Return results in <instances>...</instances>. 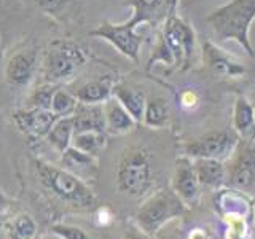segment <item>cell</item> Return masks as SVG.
Wrapping results in <instances>:
<instances>
[{
  "instance_id": "cell-17",
  "label": "cell",
  "mask_w": 255,
  "mask_h": 239,
  "mask_svg": "<svg viewBox=\"0 0 255 239\" xmlns=\"http://www.w3.org/2000/svg\"><path fill=\"white\" fill-rule=\"evenodd\" d=\"M112 96L122 104V106L129 112V115L135 120V123H142L143 110H145L147 96L140 88L134 85H128L125 82H120L114 85Z\"/></svg>"
},
{
  "instance_id": "cell-4",
  "label": "cell",
  "mask_w": 255,
  "mask_h": 239,
  "mask_svg": "<svg viewBox=\"0 0 255 239\" xmlns=\"http://www.w3.org/2000/svg\"><path fill=\"white\" fill-rule=\"evenodd\" d=\"M188 207L171 188L153 191L134 214L137 228L147 236H155L175 219L182 217Z\"/></svg>"
},
{
  "instance_id": "cell-10",
  "label": "cell",
  "mask_w": 255,
  "mask_h": 239,
  "mask_svg": "<svg viewBox=\"0 0 255 239\" xmlns=\"http://www.w3.org/2000/svg\"><path fill=\"white\" fill-rule=\"evenodd\" d=\"M171 190L180 198V201L187 207H195L201 199V185L195 172L193 159L187 155H182L175 159Z\"/></svg>"
},
{
  "instance_id": "cell-2",
  "label": "cell",
  "mask_w": 255,
  "mask_h": 239,
  "mask_svg": "<svg viewBox=\"0 0 255 239\" xmlns=\"http://www.w3.org/2000/svg\"><path fill=\"white\" fill-rule=\"evenodd\" d=\"M117 188L132 199H143L151 195L156 183V171L150 150L134 145L125 150L115 171Z\"/></svg>"
},
{
  "instance_id": "cell-31",
  "label": "cell",
  "mask_w": 255,
  "mask_h": 239,
  "mask_svg": "<svg viewBox=\"0 0 255 239\" xmlns=\"http://www.w3.org/2000/svg\"><path fill=\"white\" fill-rule=\"evenodd\" d=\"M187 239H215V235L206 227H196L190 231Z\"/></svg>"
},
{
  "instance_id": "cell-1",
  "label": "cell",
  "mask_w": 255,
  "mask_h": 239,
  "mask_svg": "<svg viewBox=\"0 0 255 239\" xmlns=\"http://www.w3.org/2000/svg\"><path fill=\"white\" fill-rule=\"evenodd\" d=\"M254 21L255 0H230L228 3L206 16L207 26L211 27L219 43L235 40L251 58L255 56L249 35Z\"/></svg>"
},
{
  "instance_id": "cell-12",
  "label": "cell",
  "mask_w": 255,
  "mask_h": 239,
  "mask_svg": "<svg viewBox=\"0 0 255 239\" xmlns=\"http://www.w3.org/2000/svg\"><path fill=\"white\" fill-rule=\"evenodd\" d=\"M179 0H125V5L132 8L129 22L132 26L140 24H158L175 14Z\"/></svg>"
},
{
  "instance_id": "cell-14",
  "label": "cell",
  "mask_w": 255,
  "mask_h": 239,
  "mask_svg": "<svg viewBox=\"0 0 255 239\" xmlns=\"http://www.w3.org/2000/svg\"><path fill=\"white\" fill-rule=\"evenodd\" d=\"M13 120L19 131L42 137L50 132L51 126L58 121L59 117L54 115L51 110H42V109H24L16 112Z\"/></svg>"
},
{
  "instance_id": "cell-19",
  "label": "cell",
  "mask_w": 255,
  "mask_h": 239,
  "mask_svg": "<svg viewBox=\"0 0 255 239\" xmlns=\"http://www.w3.org/2000/svg\"><path fill=\"white\" fill-rule=\"evenodd\" d=\"M61 164H62L61 167L77 175V177H80L82 180L94 177L96 169H98V163H96L94 156L83 153L82 150H78L72 145L61 153Z\"/></svg>"
},
{
  "instance_id": "cell-22",
  "label": "cell",
  "mask_w": 255,
  "mask_h": 239,
  "mask_svg": "<svg viewBox=\"0 0 255 239\" xmlns=\"http://www.w3.org/2000/svg\"><path fill=\"white\" fill-rule=\"evenodd\" d=\"M169 106L161 96H150L145 102V110H143V120L142 123L148 127L161 129L169 123Z\"/></svg>"
},
{
  "instance_id": "cell-29",
  "label": "cell",
  "mask_w": 255,
  "mask_h": 239,
  "mask_svg": "<svg viewBox=\"0 0 255 239\" xmlns=\"http://www.w3.org/2000/svg\"><path fill=\"white\" fill-rule=\"evenodd\" d=\"M179 104L183 110H193L199 106V94L191 88L183 90L179 94Z\"/></svg>"
},
{
  "instance_id": "cell-35",
  "label": "cell",
  "mask_w": 255,
  "mask_h": 239,
  "mask_svg": "<svg viewBox=\"0 0 255 239\" xmlns=\"http://www.w3.org/2000/svg\"><path fill=\"white\" fill-rule=\"evenodd\" d=\"M40 239H61L58 235H54V233H48V235H43Z\"/></svg>"
},
{
  "instance_id": "cell-36",
  "label": "cell",
  "mask_w": 255,
  "mask_h": 239,
  "mask_svg": "<svg viewBox=\"0 0 255 239\" xmlns=\"http://www.w3.org/2000/svg\"><path fill=\"white\" fill-rule=\"evenodd\" d=\"M0 233H2V223H0Z\"/></svg>"
},
{
  "instance_id": "cell-3",
  "label": "cell",
  "mask_w": 255,
  "mask_h": 239,
  "mask_svg": "<svg viewBox=\"0 0 255 239\" xmlns=\"http://www.w3.org/2000/svg\"><path fill=\"white\" fill-rule=\"evenodd\" d=\"M34 169L42 187L59 201L75 206L77 209H91L94 206L96 198L93 190L82 179L66 171L64 167L37 159L34 163Z\"/></svg>"
},
{
  "instance_id": "cell-11",
  "label": "cell",
  "mask_w": 255,
  "mask_h": 239,
  "mask_svg": "<svg viewBox=\"0 0 255 239\" xmlns=\"http://www.w3.org/2000/svg\"><path fill=\"white\" fill-rule=\"evenodd\" d=\"M38 54L35 46H22L14 50L5 64V82L10 88L22 90L26 88L37 72Z\"/></svg>"
},
{
  "instance_id": "cell-23",
  "label": "cell",
  "mask_w": 255,
  "mask_h": 239,
  "mask_svg": "<svg viewBox=\"0 0 255 239\" xmlns=\"http://www.w3.org/2000/svg\"><path fill=\"white\" fill-rule=\"evenodd\" d=\"M72 139H74V118L72 117L59 118L51 126L50 132L46 134L48 143L58 153H62V151H66L72 145Z\"/></svg>"
},
{
  "instance_id": "cell-13",
  "label": "cell",
  "mask_w": 255,
  "mask_h": 239,
  "mask_svg": "<svg viewBox=\"0 0 255 239\" xmlns=\"http://www.w3.org/2000/svg\"><path fill=\"white\" fill-rule=\"evenodd\" d=\"M203 59L207 64L215 75L220 77H230V78H238L241 77L246 69L241 62H238L233 56L223 51L211 40H204L203 42Z\"/></svg>"
},
{
  "instance_id": "cell-20",
  "label": "cell",
  "mask_w": 255,
  "mask_h": 239,
  "mask_svg": "<svg viewBox=\"0 0 255 239\" xmlns=\"http://www.w3.org/2000/svg\"><path fill=\"white\" fill-rule=\"evenodd\" d=\"M114 80L110 77L94 78L90 82L80 85L77 90L72 91L78 102L82 104H104L112 98V90H114Z\"/></svg>"
},
{
  "instance_id": "cell-15",
  "label": "cell",
  "mask_w": 255,
  "mask_h": 239,
  "mask_svg": "<svg viewBox=\"0 0 255 239\" xmlns=\"http://www.w3.org/2000/svg\"><path fill=\"white\" fill-rule=\"evenodd\" d=\"M193 166L201 188L220 190L223 185H227L225 161L209 159V158H196L193 159Z\"/></svg>"
},
{
  "instance_id": "cell-9",
  "label": "cell",
  "mask_w": 255,
  "mask_h": 239,
  "mask_svg": "<svg viewBox=\"0 0 255 239\" xmlns=\"http://www.w3.org/2000/svg\"><path fill=\"white\" fill-rule=\"evenodd\" d=\"M90 35L106 40L126 58H129L135 64L139 62L142 37L135 32V26H132L129 21H126L125 24H114L106 21L98 29H94Z\"/></svg>"
},
{
  "instance_id": "cell-8",
  "label": "cell",
  "mask_w": 255,
  "mask_h": 239,
  "mask_svg": "<svg viewBox=\"0 0 255 239\" xmlns=\"http://www.w3.org/2000/svg\"><path fill=\"white\" fill-rule=\"evenodd\" d=\"M166 46L174 56L175 66L188 69L195 58V30L177 14H171L164 21L163 35Z\"/></svg>"
},
{
  "instance_id": "cell-34",
  "label": "cell",
  "mask_w": 255,
  "mask_h": 239,
  "mask_svg": "<svg viewBox=\"0 0 255 239\" xmlns=\"http://www.w3.org/2000/svg\"><path fill=\"white\" fill-rule=\"evenodd\" d=\"M155 239H179V236H175V235H161V233H156L155 235Z\"/></svg>"
},
{
  "instance_id": "cell-21",
  "label": "cell",
  "mask_w": 255,
  "mask_h": 239,
  "mask_svg": "<svg viewBox=\"0 0 255 239\" xmlns=\"http://www.w3.org/2000/svg\"><path fill=\"white\" fill-rule=\"evenodd\" d=\"M233 129L244 140H255V107L244 96L235 101Z\"/></svg>"
},
{
  "instance_id": "cell-32",
  "label": "cell",
  "mask_w": 255,
  "mask_h": 239,
  "mask_svg": "<svg viewBox=\"0 0 255 239\" xmlns=\"http://www.w3.org/2000/svg\"><path fill=\"white\" fill-rule=\"evenodd\" d=\"M11 206H13V201L0 190V215L8 214V211L11 209Z\"/></svg>"
},
{
  "instance_id": "cell-27",
  "label": "cell",
  "mask_w": 255,
  "mask_h": 239,
  "mask_svg": "<svg viewBox=\"0 0 255 239\" xmlns=\"http://www.w3.org/2000/svg\"><path fill=\"white\" fill-rule=\"evenodd\" d=\"M59 85H51V83H43L37 86L35 90L27 98V109H42V110H50L51 109V99L54 91L58 90Z\"/></svg>"
},
{
  "instance_id": "cell-30",
  "label": "cell",
  "mask_w": 255,
  "mask_h": 239,
  "mask_svg": "<svg viewBox=\"0 0 255 239\" xmlns=\"http://www.w3.org/2000/svg\"><path fill=\"white\" fill-rule=\"evenodd\" d=\"M37 2H38V6L42 8L45 13L56 14V13H59L64 8L66 0H37Z\"/></svg>"
},
{
  "instance_id": "cell-16",
  "label": "cell",
  "mask_w": 255,
  "mask_h": 239,
  "mask_svg": "<svg viewBox=\"0 0 255 239\" xmlns=\"http://www.w3.org/2000/svg\"><path fill=\"white\" fill-rule=\"evenodd\" d=\"M74 118V134L78 132H107L106 129V117H104L102 104H82L78 102Z\"/></svg>"
},
{
  "instance_id": "cell-25",
  "label": "cell",
  "mask_w": 255,
  "mask_h": 239,
  "mask_svg": "<svg viewBox=\"0 0 255 239\" xmlns=\"http://www.w3.org/2000/svg\"><path fill=\"white\" fill-rule=\"evenodd\" d=\"M6 235L10 239H35L37 223L29 214H18L6 225Z\"/></svg>"
},
{
  "instance_id": "cell-33",
  "label": "cell",
  "mask_w": 255,
  "mask_h": 239,
  "mask_svg": "<svg viewBox=\"0 0 255 239\" xmlns=\"http://www.w3.org/2000/svg\"><path fill=\"white\" fill-rule=\"evenodd\" d=\"M125 239H147V238L143 236L142 231L140 233H137V231H129V233H126Z\"/></svg>"
},
{
  "instance_id": "cell-7",
  "label": "cell",
  "mask_w": 255,
  "mask_h": 239,
  "mask_svg": "<svg viewBox=\"0 0 255 239\" xmlns=\"http://www.w3.org/2000/svg\"><path fill=\"white\" fill-rule=\"evenodd\" d=\"M227 164V185L244 195H255V140H239Z\"/></svg>"
},
{
  "instance_id": "cell-24",
  "label": "cell",
  "mask_w": 255,
  "mask_h": 239,
  "mask_svg": "<svg viewBox=\"0 0 255 239\" xmlns=\"http://www.w3.org/2000/svg\"><path fill=\"white\" fill-rule=\"evenodd\" d=\"M106 143H107L106 132H96V131L78 132L74 134V139H72V147L82 150L83 153H88L94 158L101 153V150L106 147Z\"/></svg>"
},
{
  "instance_id": "cell-37",
  "label": "cell",
  "mask_w": 255,
  "mask_h": 239,
  "mask_svg": "<svg viewBox=\"0 0 255 239\" xmlns=\"http://www.w3.org/2000/svg\"><path fill=\"white\" fill-rule=\"evenodd\" d=\"M254 107H255V106H254Z\"/></svg>"
},
{
  "instance_id": "cell-26",
  "label": "cell",
  "mask_w": 255,
  "mask_h": 239,
  "mask_svg": "<svg viewBox=\"0 0 255 239\" xmlns=\"http://www.w3.org/2000/svg\"><path fill=\"white\" fill-rule=\"evenodd\" d=\"M78 106V101L72 91L64 90V88H58L53 94V99H51V112L54 115H58L59 118L64 117H72L75 114Z\"/></svg>"
},
{
  "instance_id": "cell-28",
  "label": "cell",
  "mask_w": 255,
  "mask_h": 239,
  "mask_svg": "<svg viewBox=\"0 0 255 239\" xmlns=\"http://www.w3.org/2000/svg\"><path fill=\"white\" fill-rule=\"evenodd\" d=\"M51 233L58 235L61 239H91V236L85 230L66 223H56L51 227Z\"/></svg>"
},
{
  "instance_id": "cell-6",
  "label": "cell",
  "mask_w": 255,
  "mask_h": 239,
  "mask_svg": "<svg viewBox=\"0 0 255 239\" xmlns=\"http://www.w3.org/2000/svg\"><path fill=\"white\" fill-rule=\"evenodd\" d=\"M241 137L235 129H219L209 131L199 137L187 140L183 143V155L190 156L191 159L196 158H209L227 161L235 153Z\"/></svg>"
},
{
  "instance_id": "cell-5",
  "label": "cell",
  "mask_w": 255,
  "mask_h": 239,
  "mask_svg": "<svg viewBox=\"0 0 255 239\" xmlns=\"http://www.w3.org/2000/svg\"><path fill=\"white\" fill-rule=\"evenodd\" d=\"M86 54L77 43L56 40L46 48L42 59V75L45 83L61 85L72 82L85 66Z\"/></svg>"
},
{
  "instance_id": "cell-18",
  "label": "cell",
  "mask_w": 255,
  "mask_h": 239,
  "mask_svg": "<svg viewBox=\"0 0 255 239\" xmlns=\"http://www.w3.org/2000/svg\"><path fill=\"white\" fill-rule=\"evenodd\" d=\"M102 109H104V117H106V129L109 134L112 135L128 134L135 126V120L114 96L102 104Z\"/></svg>"
}]
</instances>
